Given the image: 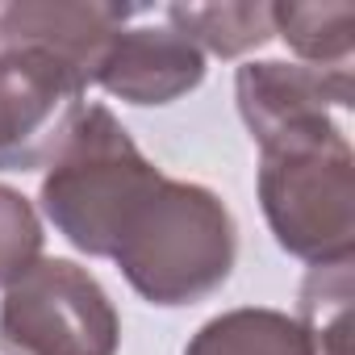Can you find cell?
Segmentation results:
<instances>
[{
  "label": "cell",
  "mask_w": 355,
  "mask_h": 355,
  "mask_svg": "<svg viewBox=\"0 0 355 355\" xmlns=\"http://www.w3.org/2000/svg\"><path fill=\"white\" fill-rule=\"evenodd\" d=\"M259 201L276 243L309 263L355 251V159L343 130L322 117L259 146Z\"/></svg>",
  "instance_id": "cell-2"
},
{
  "label": "cell",
  "mask_w": 355,
  "mask_h": 355,
  "mask_svg": "<svg viewBox=\"0 0 355 355\" xmlns=\"http://www.w3.org/2000/svg\"><path fill=\"white\" fill-rule=\"evenodd\" d=\"M184 355H313V343L276 309H234L205 322Z\"/></svg>",
  "instance_id": "cell-9"
},
{
  "label": "cell",
  "mask_w": 355,
  "mask_h": 355,
  "mask_svg": "<svg viewBox=\"0 0 355 355\" xmlns=\"http://www.w3.org/2000/svg\"><path fill=\"white\" fill-rule=\"evenodd\" d=\"M234 247L230 209L209 189L159 175L125 214L109 259L146 301L189 305L226 284Z\"/></svg>",
  "instance_id": "cell-1"
},
{
  "label": "cell",
  "mask_w": 355,
  "mask_h": 355,
  "mask_svg": "<svg viewBox=\"0 0 355 355\" xmlns=\"http://www.w3.org/2000/svg\"><path fill=\"white\" fill-rule=\"evenodd\" d=\"M272 26L309 63L347 67L355 5H272Z\"/></svg>",
  "instance_id": "cell-12"
},
{
  "label": "cell",
  "mask_w": 355,
  "mask_h": 355,
  "mask_svg": "<svg viewBox=\"0 0 355 355\" xmlns=\"http://www.w3.org/2000/svg\"><path fill=\"white\" fill-rule=\"evenodd\" d=\"M84 71L59 51L9 42L0 51V167H51L84 117Z\"/></svg>",
  "instance_id": "cell-5"
},
{
  "label": "cell",
  "mask_w": 355,
  "mask_h": 355,
  "mask_svg": "<svg viewBox=\"0 0 355 355\" xmlns=\"http://www.w3.org/2000/svg\"><path fill=\"white\" fill-rule=\"evenodd\" d=\"M351 96H355L351 67H305V63L239 67V109L259 146L297 125L330 117V105L347 109Z\"/></svg>",
  "instance_id": "cell-6"
},
{
  "label": "cell",
  "mask_w": 355,
  "mask_h": 355,
  "mask_svg": "<svg viewBox=\"0 0 355 355\" xmlns=\"http://www.w3.org/2000/svg\"><path fill=\"white\" fill-rule=\"evenodd\" d=\"M121 326L105 288L71 259H38L5 288V355H117Z\"/></svg>",
  "instance_id": "cell-4"
},
{
  "label": "cell",
  "mask_w": 355,
  "mask_h": 355,
  "mask_svg": "<svg viewBox=\"0 0 355 355\" xmlns=\"http://www.w3.org/2000/svg\"><path fill=\"white\" fill-rule=\"evenodd\" d=\"M351 259L313 263L301 284V330L313 343V355H351Z\"/></svg>",
  "instance_id": "cell-11"
},
{
  "label": "cell",
  "mask_w": 355,
  "mask_h": 355,
  "mask_svg": "<svg viewBox=\"0 0 355 355\" xmlns=\"http://www.w3.org/2000/svg\"><path fill=\"white\" fill-rule=\"evenodd\" d=\"M130 17V9L113 5H9L0 13V38L59 51L84 71V80H92L96 59Z\"/></svg>",
  "instance_id": "cell-8"
},
{
  "label": "cell",
  "mask_w": 355,
  "mask_h": 355,
  "mask_svg": "<svg viewBox=\"0 0 355 355\" xmlns=\"http://www.w3.org/2000/svg\"><path fill=\"white\" fill-rule=\"evenodd\" d=\"M205 55L175 30H117L92 67V84L130 105H167L201 84Z\"/></svg>",
  "instance_id": "cell-7"
},
{
  "label": "cell",
  "mask_w": 355,
  "mask_h": 355,
  "mask_svg": "<svg viewBox=\"0 0 355 355\" xmlns=\"http://www.w3.org/2000/svg\"><path fill=\"white\" fill-rule=\"evenodd\" d=\"M42 251V226L21 193L0 189V288L21 280Z\"/></svg>",
  "instance_id": "cell-13"
},
{
  "label": "cell",
  "mask_w": 355,
  "mask_h": 355,
  "mask_svg": "<svg viewBox=\"0 0 355 355\" xmlns=\"http://www.w3.org/2000/svg\"><path fill=\"white\" fill-rule=\"evenodd\" d=\"M175 34H184L193 46H209L214 55H243L251 46H263L276 26H272V5H175L167 9Z\"/></svg>",
  "instance_id": "cell-10"
},
{
  "label": "cell",
  "mask_w": 355,
  "mask_h": 355,
  "mask_svg": "<svg viewBox=\"0 0 355 355\" xmlns=\"http://www.w3.org/2000/svg\"><path fill=\"white\" fill-rule=\"evenodd\" d=\"M159 175L163 171L142 159L125 125L105 105H88L42 180V209L71 247L109 259L125 214Z\"/></svg>",
  "instance_id": "cell-3"
}]
</instances>
